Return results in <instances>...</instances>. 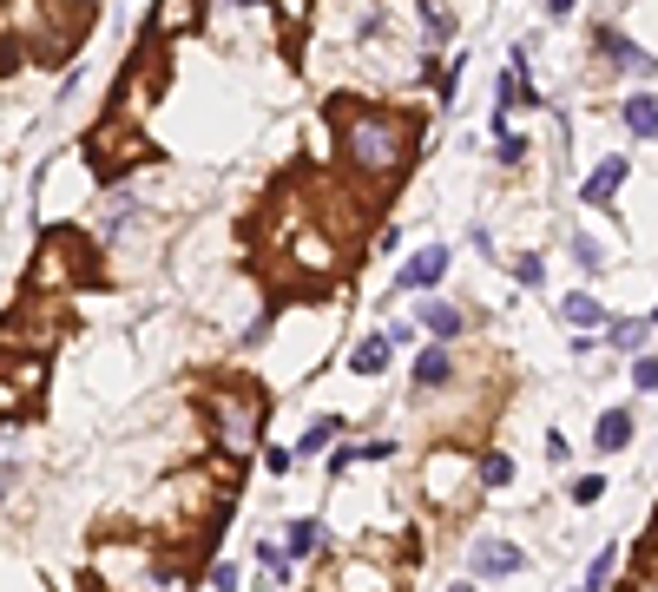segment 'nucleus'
<instances>
[{
	"instance_id": "1",
	"label": "nucleus",
	"mask_w": 658,
	"mask_h": 592,
	"mask_svg": "<svg viewBox=\"0 0 658 592\" xmlns=\"http://www.w3.org/2000/svg\"><path fill=\"white\" fill-rule=\"evenodd\" d=\"M329 132H336V158L343 172L369 191H389L395 178L408 172V158L422 145V125L395 106H376V99H349L336 93L329 99Z\"/></svg>"
},
{
	"instance_id": "2",
	"label": "nucleus",
	"mask_w": 658,
	"mask_h": 592,
	"mask_svg": "<svg viewBox=\"0 0 658 592\" xmlns=\"http://www.w3.org/2000/svg\"><path fill=\"white\" fill-rule=\"evenodd\" d=\"M204 415H211V441H218L224 461H244V454L257 448V435H264V402H257V395L218 389L204 402Z\"/></svg>"
},
{
	"instance_id": "3",
	"label": "nucleus",
	"mask_w": 658,
	"mask_h": 592,
	"mask_svg": "<svg viewBox=\"0 0 658 592\" xmlns=\"http://www.w3.org/2000/svg\"><path fill=\"white\" fill-rule=\"evenodd\" d=\"M99 579L112 592H152V579H165V566H152L145 546H99Z\"/></svg>"
},
{
	"instance_id": "4",
	"label": "nucleus",
	"mask_w": 658,
	"mask_h": 592,
	"mask_svg": "<svg viewBox=\"0 0 658 592\" xmlns=\"http://www.w3.org/2000/svg\"><path fill=\"white\" fill-rule=\"evenodd\" d=\"M40 382H47V362H40V356H14V349H0V421L14 415L27 395H40Z\"/></svg>"
},
{
	"instance_id": "5",
	"label": "nucleus",
	"mask_w": 658,
	"mask_h": 592,
	"mask_svg": "<svg viewBox=\"0 0 658 592\" xmlns=\"http://www.w3.org/2000/svg\"><path fill=\"white\" fill-rule=\"evenodd\" d=\"M474 487H481V468H468V454H455V448H441L435 461H428V494L448 507V494L455 500H468Z\"/></svg>"
},
{
	"instance_id": "6",
	"label": "nucleus",
	"mask_w": 658,
	"mask_h": 592,
	"mask_svg": "<svg viewBox=\"0 0 658 592\" xmlns=\"http://www.w3.org/2000/svg\"><path fill=\"white\" fill-rule=\"evenodd\" d=\"M468 573H474V579H514V573H527V553H520L514 540L481 533V540L468 546Z\"/></svg>"
},
{
	"instance_id": "7",
	"label": "nucleus",
	"mask_w": 658,
	"mask_h": 592,
	"mask_svg": "<svg viewBox=\"0 0 658 592\" xmlns=\"http://www.w3.org/2000/svg\"><path fill=\"white\" fill-rule=\"evenodd\" d=\"M448 257H455L448 244H428V250H415V257H408V264L395 270V290H389V296H422V290H435V283L448 277Z\"/></svg>"
},
{
	"instance_id": "8",
	"label": "nucleus",
	"mask_w": 658,
	"mask_h": 592,
	"mask_svg": "<svg viewBox=\"0 0 658 592\" xmlns=\"http://www.w3.org/2000/svg\"><path fill=\"white\" fill-rule=\"evenodd\" d=\"M60 283H79V237H47V257L33 264L27 290H60Z\"/></svg>"
},
{
	"instance_id": "9",
	"label": "nucleus",
	"mask_w": 658,
	"mask_h": 592,
	"mask_svg": "<svg viewBox=\"0 0 658 592\" xmlns=\"http://www.w3.org/2000/svg\"><path fill=\"white\" fill-rule=\"evenodd\" d=\"M593 47H599V60H606V66H619V73H658V66H652V60H645V53H639V47H632L626 33H619V27H606V20H599V33H593Z\"/></svg>"
},
{
	"instance_id": "10",
	"label": "nucleus",
	"mask_w": 658,
	"mask_h": 592,
	"mask_svg": "<svg viewBox=\"0 0 658 592\" xmlns=\"http://www.w3.org/2000/svg\"><path fill=\"white\" fill-rule=\"evenodd\" d=\"M422 329L435 336V343H448V336H461V329H468V310H461V303H448V296H422Z\"/></svg>"
},
{
	"instance_id": "11",
	"label": "nucleus",
	"mask_w": 658,
	"mask_h": 592,
	"mask_svg": "<svg viewBox=\"0 0 658 592\" xmlns=\"http://www.w3.org/2000/svg\"><path fill=\"white\" fill-rule=\"evenodd\" d=\"M626 172H632L626 158H606V165H593L580 198H586V204H612V198H619V185H626Z\"/></svg>"
},
{
	"instance_id": "12",
	"label": "nucleus",
	"mask_w": 658,
	"mask_h": 592,
	"mask_svg": "<svg viewBox=\"0 0 658 592\" xmlns=\"http://www.w3.org/2000/svg\"><path fill=\"white\" fill-rule=\"evenodd\" d=\"M632 441V408H606L593 421V454H619Z\"/></svg>"
},
{
	"instance_id": "13",
	"label": "nucleus",
	"mask_w": 658,
	"mask_h": 592,
	"mask_svg": "<svg viewBox=\"0 0 658 592\" xmlns=\"http://www.w3.org/2000/svg\"><path fill=\"white\" fill-rule=\"evenodd\" d=\"M185 27H198V0H158L152 7V40H172Z\"/></svg>"
},
{
	"instance_id": "14",
	"label": "nucleus",
	"mask_w": 658,
	"mask_h": 592,
	"mask_svg": "<svg viewBox=\"0 0 658 592\" xmlns=\"http://www.w3.org/2000/svg\"><path fill=\"white\" fill-rule=\"evenodd\" d=\"M619 119H626L632 139H658V93H632L626 106H619Z\"/></svg>"
},
{
	"instance_id": "15",
	"label": "nucleus",
	"mask_w": 658,
	"mask_h": 592,
	"mask_svg": "<svg viewBox=\"0 0 658 592\" xmlns=\"http://www.w3.org/2000/svg\"><path fill=\"white\" fill-rule=\"evenodd\" d=\"M455 375V356H448V343H435V349H422L415 356V389H441Z\"/></svg>"
},
{
	"instance_id": "16",
	"label": "nucleus",
	"mask_w": 658,
	"mask_h": 592,
	"mask_svg": "<svg viewBox=\"0 0 658 592\" xmlns=\"http://www.w3.org/2000/svg\"><path fill=\"white\" fill-rule=\"evenodd\" d=\"M560 316L573 329H599V323H606V303H599L593 290H573V296H560Z\"/></svg>"
},
{
	"instance_id": "17",
	"label": "nucleus",
	"mask_w": 658,
	"mask_h": 592,
	"mask_svg": "<svg viewBox=\"0 0 658 592\" xmlns=\"http://www.w3.org/2000/svg\"><path fill=\"white\" fill-rule=\"evenodd\" d=\"M389 329H376V336H362V343H356V356H349V369H356V375H382V369H389Z\"/></svg>"
},
{
	"instance_id": "18",
	"label": "nucleus",
	"mask_w": 658,
	"mask_h": 592,
	"mask_svg": "<svg viewBox=\"0 0 658 592\" xmlns=\"http://www.w3.org/2000/svg\"><path fill=\"white\" fill-rule=\"evenodd\" d=\"M652 316H606V349H639Z\"/></svg>"
},
{
	"instance_id": "19",
	"label": "nucleus",
	"mask_w": 658,
	"mask_h": 592,
	"mask_svg": "<svg viewBox=\"0 0 658 592\" xmlns=\"http://www.w3.org/2000/svg\"><path fill=\"white\" fill-rule=\"evenodd\" d=\"M422 40L428 47H448V40H455V14H448L441 0H422Z\"/></svg>"
},
{
	"instance_id": "20",
	"label": "nucleus",
	"mask_w": 658,
	"mask_h": 592,
	"mask_svg": "<svg viewBox=\"0 0 658 592\" xmlns=\"http://www.w3.org/2000/svg\"><path fill=\"white\" fill-rule=\"evenodd\" d=\"M316 540H323V527H316V520H290V533H283V553H290V566L310 560Z\"/></svg>"
},
{
	"instance_id": "21",
	"label": "nucleus",
	"mask_w": 658,
	"mask_h": 592,
	"mask_svg": "<svg viewBox=\"0 0 658 592\" xmlns=\"http://www.w3.org/2000/svg\"><path fill=\"white\" fill-rule=\"evenodd\" d=\"M619 573V546H599L593 553V566H586V586L580 592H606V579Z\"/></svg>"
},
{
	"instance_id": "22",
	"label": "nucleus",
	"mask_w": 658,
	"mask_h": 592,
	"mask_svg": "<svg viewBox=\"0 0 658 592\" xmlns=\"http://www.w3.org/2000/svg\"><path fill=\"white\" fill-rule=\"evenodd\" d=\"M14 468H20V435H14V428H0V494L14 487Z\"/></svg>"
},
{
	"instance_id": "23",
	"label": "nucleus",
	"mask_w": 658,
	"mask_h": 592,
	"mask_svg": "<svg viewBox=\"0 0 658 592\" xmlns=\"http://www.w3.org/2000/svg\"><path fill=\"white\" fill-rule=\"evenodd\" d=\"M566 250H573V264H580V270H606V250H599L586 231H580V237H566Z\"/></svg>"
},
{
	"instance_id": "24",
	"label": "nucleus",
	"mask_w": 658,
	"mask_h": 592,
	"mask_svg": "<svg viewBox=\"0 0 658 592\" xmlns=\"http://www.w3.org/2000/svg\"><path fill=\"white\" fill-rule=\"evenodd\" d=\"M329 441H336V421H310V428H303V441H297V448H290V454H297V461H303V454L329 448Z\"/></svg>"
},
{
	"instance_id": "25",
	"label": "nucleus",
	"mask_w": 658,
	"mask_h": 592,
	"mask_svg": "<svg viewBox=\"0 0 658 592\" xmlns=\"http://www.w3.org/2000/svg\"><path fill=\"white\" fill-rule=\"evenodd\" d=\"M514 481V461H507V454H487L481 461V487H507Z\"/></svg>"
},
{
	"instance_id": "26",
	"label": "nucleus",
	"mask_w": 658,
	"mask_h": 592,
	"mask_svg": "<svg viewBox=\"0 0 658 592\" xmlns=\"http://www.w3.org/2000/svg\"><path fill=\"white\" fill-rule=\"evenodd\" d=\"M494 152H501V165H520V158H527V132H501Z\"/></svg>"
},
{
	"instance_id": "27",
	"label": "nucleus",
	"mask_w": 658,
	"mask_h": 592,
	"mask_svg": "<svg viewBox=\"0 0 658 592\" xmlns=\"http://www.w3.org/2000/svg\"><path fill=\"white\" fill-rule=\"evenodd\" d=\"M632 389H639V395L658 389V356H639V362H632Z\"/></svg>"
},
{
	"instance_id": "28",
	"label": "nucleus",
	"mask_w": 658,
	"mask_h": 592,
	"mask_svg": "<svg viewBox=\"0 0 658 592\" xmlns=\"http://www.w3.org/2000/svg\"><path fill=\"white\" fill-rule=\"evenodd\" d=\"M514 277L527 283V290H540V283H547V264H540V257H514Z\"/></svg>"
},
{
	"instance_id": "29",
	"label": "nucleus",
	"mask_w": 658,
	"mask_h": 592,
	"mask_svg": "<svg viewBox=\"0 0 658 592\" xmlns=\"http://www.w3.org/2000/svg\"><path fill=\"white\" fill-rule=\"evenodd\" d=\"M599 494H606V481H599V474H580V481H573V500H580V507H593Z\"/></svg>"
},
{
	"instance_id": "30",
	"label": "nucleus",
	"mask_w": 658,
	"mask_h": 592,
	"mask_svg": "<svg viewBox=\"0 0 658 592\" xmlns=\"http://www.w3.org/2000/svg\"><path fill=\"white\" fill-rule=\"evenodd\" d=\"M211 586H218V592H237V566L218 560V566H211Z\"/></svg>"
},
{
	"instance_id": "31",
	"label": "nucleus",
	"mask_w": 658,
	"mask_h": 592,
	"mask_svg": "<svg viewBox=\"0 0 658 592\" xmlns=\"http://www.w3.org/2000/svg\"><path fill=\"white\" fill-rule=\"evenodd\" d=\"M356 461H362V454H356V448H336V454H329V474H336V481H343V474H349V468H356Z\"/></svg>"
},
{
	"instance_id": "32",
	"label": "nucleus",
	"mask_w": 658,
	"mask_h": 592,
	"mask_svg": "<svg viewBox=\"0 0 658 592\" xmlns=\"http://www.w3.org/2000/svg\"><path fill=\"white\" fill-rule=\"evenodd\" d=\"M264 468H270V474H290V468H297V454H290V448H270Z\"/></svg>"
},
{
	"instance_id": "33",
	"label": "nucleus",
	"mask_w": 658,
	"mask_h": 592,
	"mask_svg": "<svg viewBox=\"0 0 658 592\" xmlns=\"http://www.w3.org/2000/svg\"><path fill=\"white\" fill-rule=\"evenodd\" d=\"M356 454H362V461H395V441H362Z\"/></svg>"
},
{
	"instance_id": "34",
	"label": "nucleus",
	"mask_w": 658,
	"mask_h": 592,
	"mask_svg": "<svg viewBox=\"0 0 658 592\" xmlns=\"http://www.w3.org/2000/svg\"><path fill=\"white\" fill-rule=\"evenodd\" d=\"M619 592H658V573H639V579H626Z\"/></svg>"
},
{
	"instance_id": "35",
	"label": "nucleus",
	"mask_w": 658,
	"mask_h": 592,
	"mask_svg": "<svg viewBox=\"0 0 658 592\" xmlns=\"http://www.w3.org/2000/svg\"><path fill=\"white\" fill-rule=\"evenodd\" d=\"M573 7H580V0H547V20H566Z\"/></svg>"
},
{
	"instance_id": "36",
	"label": "nucleus",
	"mask_w": 658,
	"mask_h": 592,
	"mask_svg": "<svg viewBox=\"0 0 658 592\" xmlns=\"http://www.w3.org/2000/svg\"><path fill=\"white\" fill-rule=\"evenodd\" d=\"M218 7H237V14H244V7H257V0H218Z\"/></svg>"
},
{
	"instance_id": "37",
	"label": "nucleus",
	"mask_w": 658,
	"mask_h": 592,
	"mask_svg": "<svg viewBox=\"0 0 658 592\" xmlns=\"http://www.w3.org/2000/svg\"><path fill=\"white\" fill-rule=\"evenodd\" d=\"M448 592H481V586H468V579H455V586H448Z\"/></svg>"
},
{
	"instance_id": "38",
	"label": "nucleus",
	"mask_w": 658,
	"mask_h": 592,
	"mask_svg": "<svg viewBox=\"0 0 658 592\" xmlns=\"http://www.w3.org/2000/svg\"><path fill=\"white\" fill-rule=\"evenodd\" d=\"M652 329H658V310H652Z\"/></svg>"
}]
</instances>
